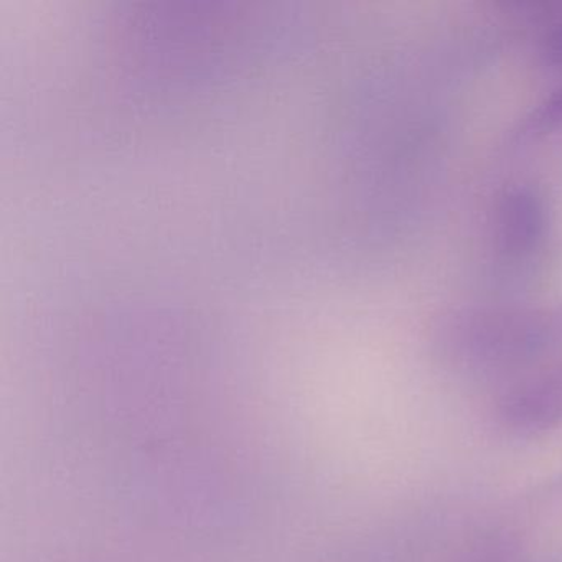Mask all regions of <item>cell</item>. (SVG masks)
I'll list each match as a JSON object with an SVG mask.
<instances>
[{
	"label": "cell",
	"mask_w": 562,
	"mask_h": 562,
	"mask_svg": "<svg viewBox=\"0 0 562 562\" xmlns=\"http://www.w3.org/2000/svg\"><path fill=\"white\" fill-rule=\"evenodd\" d=\"M544 54L554 64H562V24L552 29L544 42Z\"/></svg>",
	"instance_id": "obj_4"
},
{
	"label": "cell",
	"mask_w": 562,
	"mask_h": 562,
	"mask_svg": "<svg viewBox=\"0 0 562 562\" xmlns=\"http://www.w3.org/2000/svg\"><path fill=\"white\" fill-rule=\"evenodd\" d=\"M529 123H531L532 130L541 131V133L562 127V88L539 104Z\"/></svg>",
	"instance_id": "obj_3"
},
{
	"label": "cell",
	"mask_w": 562,
	"mask_h": 562,
	"mask_svg": "<svg viewBox=\"0 0 562 562\" xmlns=\"http://www.w3.org/2000/svg\"><path fill=\"white\" fill-rule=\"evenodd\" d=\"M499 417L518 432H538L562 423V363L516 384L499 403Z\"/></svg>",
	"instance_id": "obj_2"
},
{
	"label": "cell",
	"mask_w": 562,
	"mask_h": 562,
	"mask_svg": "<svg viewBox=\"0 0 562 562\" xmlns=\"http://www.w3.org/2000/svg\"><path fill=\"white\" fill-rule=\"evenodd\" d=\"M549 226L548 206L538 190L513 187L506 190L495 206L493 238L506 258L531 255L544 241Z\"/></svg>",
	"instance_id": "obj_1"
}]
</instances>
